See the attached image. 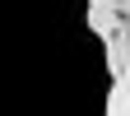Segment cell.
Instances as JSON below:
<instances>
[{"label":"cell","mask_w":130,"mask_h":116,"mask_svg":"<svg viewBox=\"0 0 130 116\" xmlns=\"http://www.w3.org/2000/svg\"><path fill=\"white\" fill-rule=\"evenodd\" d=\"M125 111H130V79H125Z\"/></svg>","instance_id":"cell-1"}]
</instances>
